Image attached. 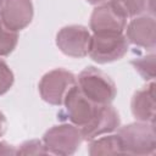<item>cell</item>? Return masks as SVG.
I'll list each match as a JSON object with an SVG mask.
<instances>
[{
  "label": "cell",
  "mask_w": 156,
  "mask_h": 156,
  "mask_svg": "<svg viewBox=\"0 0 156 156\" xmlns=\"http://www.w3.org/2000/svg\"><path fill=\"white\" fill-rule=\"evenodd\" d=\"M123 155H154L156 150L155 123L135 122L117 128Z\"/></svg>",
  "instance_id": "cell-1"
},
{
  "label": "cell",
  "mask_w": 156,
  "mask_h": 156,
  "mask_svg": "<svg viewBox=\"0 0 156 156\" xmlns=\"http://www.w3.org/2000/svg\"><path fill=\"white\" fill-rule=\"evenodd\" d=\"M77 85L84 96L99 105L111 104L117 94L115 82L106 73L91 66L79 73Z\"/></svg>",
  "instance_id": "cell-2"
},
{
  "label": "cell",
  "mask_w": 156,
  "mask_h": 156,
  "mask_svg": "<svg viewBox=\"0 0 156 156\" xmlns=\"http://www.w3.org/2000/svg\"><path fill=\"white\" fill-rule=\"evenodd\" d=\"M128 52V40L124 33H93L88 55L98 63H110L121 60Z\"/></svg>",
  "instance_id": "cell-3"
},
{
  "label": "cell",
  "mask_w": 156,
  "mask_h": 156,
  "mask_svg": "<svg viewBox=\"0 0 156 156\" xmlns=\"http://www.w3.org/2000/svg\"><path fill=\"white\" fill-rule=\"evenodd\" d=\"M83 140L80 129L72 123L54 126L43 136V143L48 152L58 156L73 155Z\"/></svg>",
  "instance_id": "cell-4"
},
{
  "label": "cell",
  "mask_w": 156,
  "mask_h": 156,
  "mask_svg": "<svg viewBox=\"0 0 156 156\" xmlns=\"http://www.w3.org/2000/svg\"><path fill=\"white\" fill-rule=\"evenodd\" d=\"M77 84L76 76L63 68L52 69L43 76L39 82V93L41 99L55 106L63 105L69 89Z\"/></svg>",
  "instance_id": "cell-5"
},
{
  "label": "cell",
  "mask_w": 156,
  "mask_h": 156,
  "mask_svg": "<svg viewBox=\"0 0 156 156\" xmlns=\"http://www.w3.org/2000/svg\"><path fill=\"white\" fill-rule=\"evenodd\" d=\"M63 116L79 129L87 126L90 119L94 117L99 104L90 101L84 94L80 91L78 85L76 84L67 93L63 101Z\"/></svg>",
  "instance_id": "cell-6"
},
{
  "label": "cell",
  "mask_w": 156,
  "mask_h": 156,
  "mask_svg": "<svg viewBox=\"0 0 156 156\" xmlns=\"http://www.w3.org/2000/svg\"><path fill=\"white\" fill-rule=\"evenodd\" d=\"M90 32L79 24H71L61 28L56 35V45L67 56L80 58L88 55L90 45Z\"/></svg>",
  "instance_id": "cell-7"
},
{
  "label": "cell",
  "mask_w": 156,
  "mask_h": 156,
  "mask_svg": "<svg viewBox=\"0 0 156 156\" xmlns=\"http://www.w3.org/2000/svg\"><path fill=\"white\" fill-rule=\"evenodd\" d=\"M89 26L93 33H124L127 18L108 0L94 9Z\"/></svg>",
  "instance_id": "cell-8"
},
{
  "label": "cell",
  "mask_w": 156,
  "mask_h": 156,
  "mask_svg": "<svg viewBox=\"0 0 156 156\" xmlns=\"http://www.w3.org/2000/svg\"><path fill=\"white\" fill-rule=\"evenodd\" d=\"M33 18L32 0H4L0 7V20L11 32L24 29Z\"/></svg>",
  "instance_id": "cell-9"
},
{
  "label": "cell",
  "mask_w": 156,
  "mask_h": 156,
  "mask_svg": "<svg viewBox=\"0 0 156 156\" xmlns=\"http://www.w3.org/2000/svg\"><path fill=\"white\" fill-rule=\"evenodd\" d=\"M119 123H121L119 115L111 106V104L99 105L90 122L83 128H80V133L84 140L90 141L91 139L98 138L102 134L112 133L119 127Z\"/></svg>",
  "instance_id": "cell-10"
},
{
  "label": "cell",
  "mask_w": 156,
  "mask_h": 156,
  "mask_svg": "<svg viewBox=\"0 0 156 156\" xmlns=\"http://www.w3.org/2000/svg\"><path fill=\"white\" fill-rule=\"evenodd\" d=\"M126 38L128 43L144 49H154L156 45V23L154 16H136L127 26Z\"/></svg>",
  "instance_id": "cell-11"
},
{
  "label": "cell",
  "mask_w": 156,
  "mask_h": 156,
  "mask_svg": "<svg viewBox=\"0 0 156 156\" xmlns=\"http://www.w3.org/2000/svg\"><path fill=\"white\" fill-rule=\"evenodd\" d=\"M133 116L139 122L155 123V82L134 93L130 102Z\"/></svg>",
  "instance_id": "cell-12"
},
{
  "label": "cell",
  "mask_w": 156,
  "mask_h": 156,
  "mask_svg": "<svg viewBox=\"0 0 156 156\" xmlns=\"http://www.w3.org/2000/svg\"><path fill=\"white\" fill-rule=\"evenodd\" d=\"M88 152L91 156H98V155H123L121 141H119L117 134L91 139L90 144H89Z\"/></svg>",
  "instance_id": "cell-13"
},
{
  "label": "cell",
  "mask_w": 156,
  "mask_h": 156,
  "mask_svg": "<svg viewBox=\"0 0 156 156\" xmlns=\"http://www.w3.org/2000/svg\"><path fill=\"white\" fill-rule=\"evenodd\" d=\"M116 9L128 20L143 15L147 10L146 0H110Z\"/></svg>",
  "instance_id": "cell-14"
},
{
  "label": "cell",
  "mask_w": 156,
  "mask_h": 156,
  "mask_svg": "<svg viewBox=\"0 0 156 156\" xmlns=\"http://www.w3.org/2000/svg\"><path fill=\"white\" fill-rule=\"evenodd\" d=\"M155 54H149L145 56L135 57L130 61L135 71L141 76L145 80H154L155 78Z\"/></svg>",
  "instance_id": "cell-15"
},
{
  "label": "cell",
  "mask_w": 156,
  "mask_h": 156,
  "mask_svg": "<svg viewBox=\"0 0 156 156\" xmlns=\"http://www.w3.org/2000/svg\"><path fill=\"white\" fill-rule=\"evenodd\" d=\"M18 41V34L9 30L0 20V56L10 55Z\"/></svg>",
  "instance_id": "cell-16"
},
{
  "label": "cell",
  "mask_w": 156,
  "mask_h": 156,
  "mask_svg": "<svg viewBox=\"0 0 156 156\" xmlns=\"http://www.w3.org/2000/svg\"><path fill=\"white\" fill-rule=\"evenodd\" d=\"M48 150L43 141L33 139L22 143L16 149V155H48Z\"/></svg>",
  "instance_id": "cell-17"
},
{
  "label": "cell",
  "mask_w": 156,
  "mask_h": 156,
  "mask_svg": "<svg viewBox=\"0 0 156 156\" xmlns=\"http://www.w3.org/2000/svg\"><path fill=\"white\" fill-rule=\"evenodd\" d=\"M13 84V73L7 63L0 60V95L7 93Z\"/></svg>",
  "instance_id": "cell-18"
},
{
  "label": "cell",
  "mask_w": 156,
  "mask_h": 156,
  "mask_svg": "<svg viewBox=\"0 0 156 156\" xmlns=\"http://www.w3.org/2000/svg\"><path fill=\"white\" fill-rule=\"evenodd\" d=\"M0 155H16V149L6 141H0Z\"/></svg>",
  "instance_id": "cell-19"
},
{
  "label": "cell",
  "mask_w": 156,
  "mask_h": 156,
  "mask_svg": "<svg viewBox=\"0 0 156 156\" xmlns=\"http://www.w3.org/2000/svg\"><path fill=\"white\" fill-rule=\"evenodd\" d=\"M5 130H6V118L4 113L0 111V136L5 133Z\"/></svg>",
  "instance_id": "cell-20"
},
{
  "label": "cell",
  "mask_w": 156,
  "mask_h": 156,
  "mask_svg": "<svg viewBox=\"0 0 156 156\" xmlns=\"http://www.w3.org/2000/svg\"><path fill=\"white\" fill-rule=\"evenodd\" d=\"M89 4H93V5H99V4H102L105 1H108V0H87Z\"/></svg>",
  "instance_id": "cell-21"
},
{
  "label": "cell",
  "mask_w": 156,
  "mask_h": 156,
  "mask_svg": "<svg viewBox=\"0 0 156 156\" xmlns=\"http://www.w3.org/2000/svg\"><path fill=\"white\" fill-rule=\"evenodd\" d=\"M2 1H4V0H0V7H1V5H2Z\"/></svg>",
  "instance_id": "cell-22"
}]
</instances>
